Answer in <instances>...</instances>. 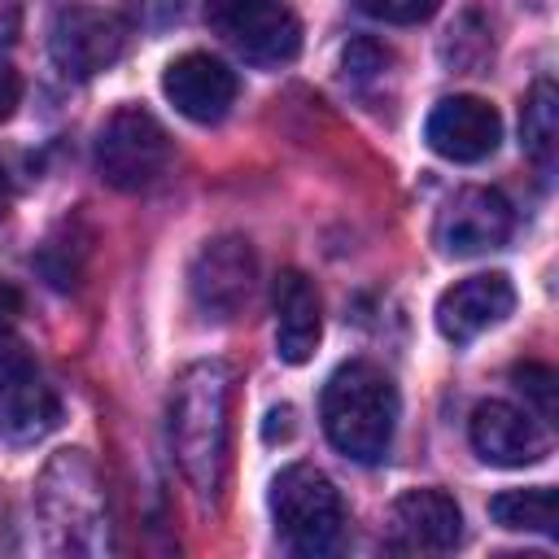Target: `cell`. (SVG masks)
Instances as JSON below:
<instances>
[{
  "mask_svg": "<svg viewBox=\"0 0 559 559\" xmlns=\"http://www.w3.org/2000/svg\"><path fill=\"white\" fill-rule=\"evenodd\" d=\"M231 393H236V371L218 358H201L183 367L170 389V406H166L170 454L183 480L201 498H214L223 489L227 441H231Z\"/></svg>",
  "mask_w": 559,
  "mask_h": 559,
  "instance_id": "6da1fadb",
  "label": "cell"
},
{
  "mask_svg": "<svg viewBox=\"0 0 559 559\" xmlns=\"http://www.w3.org/2000/svg\"><path fill=\"white\" fill-rule=\"evenodd\" d=\"M389 542L411 555H441L463 542V511L445 489H406L389 511Z\"/></svg>",
  "mask_w": 559,
  "mask_h": 559,
  "instance_id": "4fadbf2b",
  "label": "cell"
},
{
  "mask_svg": "<svg viewBox=\"0 0 559 559\" xmlns=\"http://www.w3.org/2000/svg\"><path fill=\"white\" fill-rule=\"evenodd\" d=\"M520 140H524V153L537 162V170L550 175L555 170V153H559V92H555L550 79H537L533 92L524 96Z\"/></svg>",
  "mask_w": 559,
  "mask_h": 559,
  "instance_id": "e0dca14e",
  "label": "cell"
},
{
  "mask_svg": "<svg viewBox=\"0 0 559 559\" xmlns=\"http://www.w3.org/2000/svg\"><path fill=\"white\" fill-rule=\"evenodd\" d=\"M441 0H358L362 13L380 17V22H393V26H411V22H424Z\"/></svg>",
  "mask_w": 559,
  "mask_h": 559,
  "instance_id": "ffe728a7",
  "label": "cell"
},
{
  "mask_svg": "<svg viewBox=\"0 0 559 559\" xmlns=\"http://www.w3.org/2000/svg\"><path fill=\"white\" fill-rule=\"evenodd\" d=\"M384 61H389V52H380L371 39H354L349 48H345V74L349 79H371L376 70H384Z\"/></svg>",
  "mask_w": 559,
  "mask_h": 559,
  "instance_id": "44dd1931",
  "label": "cell"
},
{
  "mask_svg": "<svg viewBox=\"0 0 559 559\" xmlns=\"http://www.w3.org/2000/svg\"><path fill=\"white\" fill-rule=\"evenodd\" d=\"M39 511L48 524L70 533V550H83L79 533H96L105 520V498L96 485V472L87 467V459L79 450H61L44 476H39Z\"/></svg>",
  "mask_w": 559,
  "mask_h": 559,
  "instance_id": "9c48e42d",
  "label": "cell"
},
{
  "mask_svg": "<svg viewBox=\"0 0 559 559\" xmlns=\"http://www.w3.org/2000/svg\"><path fill=\"white\" fill-rule=\"evenodd\" d=\"M511 306H515V288L502 271L467 275L437 297V332L454 345H467L480 332H489L493 323H502L511 314Z\"/></svg>",
  "mask_w": 559,
  "mask_h": 559,
  "instance_id": "8fae6325",
  "label": "cell"
},
{
  "mask_svg": "<svg viewBox=\"0 0 559 559\" xmlns=\"http://www.w3.org/2000/svg\"><path fill=\"white\" fill-rule=\"evenodd\" d=\"M22 314V297H17V288L13 284H4L0 280V323H13Z\"/></svg>",
  "mask_w": 559,
  "mask_h": 559,
  "instance_id": "cb8c5ba5",
  "label": "cell"
},
{
  "mask_svg": "<svg viewBox=\"0 0 559 559\" xmlns=\"http://www.w3.org/2000/svg\"><path fill=\"white\" fill-rule=\"evenodd\" d=\"M493 524L511 528V533H542V537H559V498L550 485H528V489H507L489 502Z\"/></svg>",
  "mask_w": 559,
  "mask_h": 559,
  "instance_id": "ac0fdd59",
  "label": "cell"
},
{
  "mask_svg": "<svg viewBox=\"0 0 559 559\" xmlns=\"http://www.w3.org/2000/svg\"><path fill=\"white\" fill-rule=\"evenodd\" d=\"M424 140L445 162H485L502 140V118L480 96H445L424 122Z\"/></svg>",
  "mask_w": 559,
  "mask_h": 559,
  "instance_id": "30bf717a",
  "label": "cell"
},
{
  "mask_svg": "<svg viewBox=\"0 0 559 559\" xmlns=\"http://www.w3.org/2000/svg\"><path fill=\"white\" fill-rule=\"evenodd\" d=\"M511 236V205L498 188H459L432 223V245L445 258H476Z\"/></svg>",
  "mask_w": 559,
  "mask_h": 559,
  "instance_id": "ba28073f",
  "label": "cell"
},
{
  "mask_svg": "<svg viewBox=\"0 0 559 559\" xmlns=\"http://www.w3.org/2000/svg\"><path fill=\"white\" fill-rule=\"evenodd\" d=\"M96 175L118 188V192H140L148 183H157L170 166V135L166 127L140 109V105H122L114 109L100 131H96V148H92Z\"/></svg>",
  "mask_w": 559,
  "mask_h": 559,
  "instance_id": "277c9868",
  "label": "cell"
},
{
  "mask_svg": "<svg viewBox=\"0 0 559 559\" xmlns=\"http://www.w3.org/2000/svg\"><path fill=\"white\" fill-rule=\"evenodd\" d=\"M253 275H258V258L253 245L245 236H214L197 249L192 266H188V293L192 306L205 319H231L249 293H253Z\"/></svg>",
  "mask_w": 559,
  "mask_h": 559,
  "instance_id": "52a82bcc",
  "label": "cell"
},
{
  "mask_svg": "<svg viewBox=\"0 0 559 559\" xmlns=\"http://www.w3.org/2000/svg\"><path fill=\"white\" fill-rule=\"evenodd\" d=\"M205 17L253 66H288L301 48V22L284 0H205Z\"/></svg>",
  "mask_w": 559,
  "mask_h": 559,
  "instance_id": "5b68a950",
  "label": "cell"
},
{
  "mask_svg": "<svg viewBox=\"0 0 559 559\" xmlns=\"http://www.w3.org/2000/svg\"><path fill=\"white\" fill-rule=\"evenodd\" d=\"M4 210H9V183H4V170H0V218H4Z\"/></svg>",
  "mask_w": 559,
  "mask_h": 559,
  "instance_id": "d4e9b609",
  "label": "cell"
},
{
  "mask_svg": "<svg viewBox=\"0 0 559 559\" xmlns=\"http://www.w3.org/2000/svg\"><path fill=\"white\" fill-rule=\"evenodd\" d=\"M271 515L275 533L297 555H328L345 533L341 489L310 463H288L271 480Z\"/></svg>",
  "mask_w": 559,
  "mask_h": 559,
  "instance_id": "3957f363",
  "label": "cell"
},
{
  "mask_svg": "<svg viewBox=\"0 0 559 559\" xmlns=\"http://www.w3.org/2000/svg\"><path fill=\"white\" fill-rule=\"evenodd\" d=\"M135 4V13L148 22V26H162V22H170L175 13H179V0H131Z\"/></svg>",
  "mask_w": 559,
  "mask_h": 559,
  "instance_id": "603a6c76",
  "label": "cell"
},
{
  "mask_svg": "<svg viewBox=\"0 0 559 559\" xmlns=\"http://www.w3.org/2000/svg\"><path fill=\"white\" fill-rule=\"evenodd\" d=\"M162 92L188 122L210 127V122H223L227 109L236 105V74L210 52H183L166 66Z\"/></svg>",
  "mask_w": 559,
  "mask_h": 559,
  "instance_id": "5bb4252c",
  "label": "cell"
},
{
  "mask_svg": "<svg viewBox=\"0 0 559 559\" xmlns=\"http://www.w3.org/2000/svg\"><path fill=\"white\" fill-rule=\"evenodd\" d=\"M467 437L489 467H528V463H542L550 450L542 424L511 402H480L472 411Z\"/></svg>",
  "mask_w": 559,
  "mask_h": 559,
  "instance_id": "7c38bea8",
  "label": "cell"
},
{
  "mask_svg": "<svg viewBox=\"0 0 559 559\" xmlns=\"http://www.w3.org/2000/svg\"><path fill=\"white\" fill-rule=\"evenodd\" d=\"M319 419L328 441L354 459V463H380L393 445V428H397V389L393 380L367 362H341L319 397Z\"/></svg>",
  "mask_w": 559,
  "mask_h": 559,
  "instance_id": "7a4b0ae2",
  "label": "cell"
},
{
  "mask_svg": "<svg viewBox=\"0 0 559 559\" xmlns=\"http://www.w3.org/2000/svg\"><path fill=\"white\" fill-rule=\"evenodd\" d=\"M511 380H515V389L533 402L537 419H555V371H550V367H542V362H520V367L511 371Z\"/></svg>",
  "mask_w": 559,
  "mask_h": 559,
  "instance_id": "d6986e66",
  "label": "cell"
},
{
  "mask_svg": "<svg viewBox=\"0 0 559 559\" xmlns=\"http://www.w3.org/2000/svg\"><path fill=\"white\" fill-rule=\"evenodd\" d=\"M17 100H22V79L13 66H0V122L17 109Z\"/></svg>",
  "mask_w": 559,
  "mask_h": 559,
  "instance_id": "7402d4cb",
  "label": "cell"
},
{
  "mask_svg": "<svg viewBox=\"0 0 559 559\" xmlns=\"http://www.w3.org/2000/svg\"><path fill=\"white\" fill-rule=\"evenodd\" d=\"M61 424V397L26 358L0 371V437L13 445H31Z\"/></svg>",
  "mask_w": 559,
  "mask_h": 559,
  "instance_id": "9a60e30c",
  "label": "cell"
},
{
  "mask_svg": "<svg viewBox=\"0 0 559 559\" xmlns=\"http://www.w3.org/2000/svg\"><path fill=\"white\" fill-rule=\"evenodd\" d=\"M323 314H319V293L301 271H280L275 275V354L284 362H306L319 345Z\"/></svg>",
  "mask_w": 559,
  "mask_h": 559,
  "instance_id": "2e32d148",
  "label": "cell"
},
{
  "mask_svg": "<svg viewBox=\"0 0 559 559\" xmlns=\"http://www.w3.org/2000/svg\"><path fill=\"white\" fill-rule=\"evenodd\" d=\"M48 52L61 74L92 79L127 52V22L96 4H66L48 26Z\"/></svg>",
  "mask_w": 559,
  "mask_h": 559,
  "instance_id": "8992f818",
  "label": "cell"
}]
</instances>
